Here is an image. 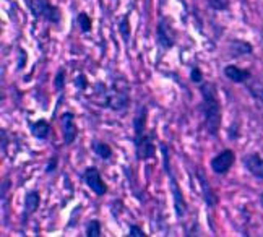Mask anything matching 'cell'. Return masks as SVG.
I'll list each match as a JSON object with an SVG mask.
<instances>
[{
    "mask_svg": "<svg viewBox=\"0 0 263 237\" xmlns=\"http://www.w3.org/2000/svg\"><path fill=\"white\" fill-rule=\"evenodd\" d=\"M200 95H201V114H203L205 129L211 137L219 135V129L222 123V107L218 96V88L211 81L200 83Z\"/></svg>",
    "mask_w": 263,
    "mask_h": 237,
    "instance_id": "obj_1",
    "label": "cell"
},
{
    "mask_svg": "<svg viewBox=\"0 0 263 237\" xmlns=\"http://www.w3.org/2000/svg\"><path fill=\"white\" fill-rule=\"evenodd\" d=\"M95 96L99 99V106L124 114L130 104V85L124 77H117L110 86L98 83L95 86Z\"/></svg>",
    "mask_w": 263,
    "mask_h": 237,
    "instance_id": "obj_2",
    "label": "cell"
},
{
    "mask_svg": "<svg viewBox=\"0 0 263 237\" xmlns=\"http://www.w3.org/2000/svg\"><path fill=\"white\" fill-rule=\"evenodd\" d=\"M159 150H161V154H163V168H164V172L167 176V180H169V189H171V197H173V202H174V211H176V216L177 220H182L185 218V214L189 211V207H187V202H185V197L184 193H182V189L180 185L174 176V171L171 168V159H169V148L164 141L159 143Z\"/></svg>",
    "mask_w": 263,
    "mask_h": 237,
    "instance_id": "obj_3",
    "label": "cell"
},
{
    "mask_svg": "<svg viewBox=\"0 0 263 237\" xmlns=\"http://www.w3.org/2000/svg\"><path fill=\"white\" fill-rule=\"evenodd\" d=\"M28 10L36 20H46L50 25H59L62 20V12L50 0H25Z\"/></svg>",
    "mask_w": 263,
    "mask_h": 237,
    "instance_id": "obj_4",
    "label": "cell"
},
{
    "mask_svg": "<svg viewBox=\"0 0 263 237\" xmlns=\"http://www.w3.org/2000/svg\"><path fill=\"white\" fill-rule=\"evenodd\" d=\"M177 43L176 28L171 22V18L161 16L156 25V44L161 50H171Z\"/></svg>",
    "mask_w": 263,
    "mask_h": 237,
    "instance_id": "obj_5",
    "label": "cell"
},
{
    "mask_svg": "<svg viewBox=\"0 0 263 237\" xmlns=\"http://www.w3.org/2000/svg\"><path fill=\"white\" fill-rule=\"evenodd\" d=\"M82 180L86 184V187L93 192L98 197H104L107 193V184L104 182L103 176H101V171L96 166H89L83 171L82 174Z\"/></svg>",
    "mask_w": 263,
    "mask_h": 237,
    "instance_id": "obj_6",
    "label": "cell"
},
{
    "mask_svg": "<svg viewBox=\"0 0 263 237\" xmlns=\"http://www.w3.org/2000/svg\"><path fill=\"white\" fill-rule=\"evenodd\" d=\"M236 162V153L234 150L226 148V150H221L219 153H216L213 158L210 161V168L215 174L218 176H226V174L231 171V168L234 166Z\"/></svg>",
    "mask_w": 263,
    "mask_h": 237,
    "instance_id": "obj_7",
    "label": "cell"
},
{
    "mask_svg": "<svg viewBox=\"0 0 263 237\" xmlns=\"http://www.w3.org/2000/svg\"><path fill=\"white\" fill-rule=\"evenodd\" d=\"M135 147V156L138 161H148L155 158L156 154V147H155V132H149L141 138L132 140Z\"/></svg>",
    "mask_w": 263,
    "mask_h": 237,
    "instance_id": "obj_8",
    "label": "cell"
},
{
    "mask_svg": "<svg viewBox=\"0 0 263 237\" xmlns=\"http://www.w3.org/2000/svg\"><path fill=\"white\" fill-rule=\"evenodd\" d=\"M60 125H62V140L67 147L73 145L78 137V125H77V116L73 112L65 111L60 116Z\"/></svg>",
    "mask_w": 263,
    "mask_h": 237,
    "instance_id": "obj_9",
    "label": "cell"
},
{
    "mask_svg": "<svg viewBox=\"0 0 263 237\" xmlns=\"http://www.w3.org/2000/svg\"><path fill=\"white\" fill-rule=\"evenodd\" d=\"M242 166L257 180H263V156L260 153H247L242 156Z\"/></svg>",
    "mask_w": 263,
    "mask_h": 237,
    "instance_id": "obj_10",
    "label": "cell"
},
{
    "mask_svg": "<svg viewBox=\"0 0 263 237\" xmlns=\"http://www.w3.org/2000/svg\"><path fill=\"white\" fill-rule=\"evenodd\" d=\"M146 122H148V107L145 104H138L134 120H132V129H134L132 140H137L146 135Z\"/></svg>",
    "mask_w": 263,
    "mask_h": 237,
    "instance_id": "obj_11",
    "label": "cell"
},
{
    "mask_svg": "<svg viewBox=\"0 0 263 237\" xmlns=\"http://www.w3.org/2000/svg\"><path fill=\"white\" fill-rule=\"evenodd\" d=\"M222 74L224 77L232 81V83H237V85H246L247 81L252 78V71L249 68H242L236 64H229L222 68Z\"/></svg>",
    "mask_w": 263,
    "mask_h": 237,
    "instance_id": "obj_12",
    "label": "cell"
},
{
    "mask_svg": "<svg viewBox=\"0 0 263 237\" xmlns=\"http://www.w3.org/2000/svg\"><path fill=\"white\" fill-rule=\"evenodd\" d=\"M197 179L200 182V189H201V195H203L205 205H206L208 208H215L216 205H218V195L213 192V189H211V185L206 180L203 171L197 169Z\"/></svg>",
    "mask_w": 263,
    "mask_h": 237,
    "instance_id": "obj_13",
    "label": "cell"
},
{
    "mask_svg": "<svg viewBox=\"0 0 263 237\" xmlns=\"http://www.w3.org/2000/svg\"><path fill=\"white\" fill-rule=\"evenodd\" d=\"M29 132L36 140L46 141L50 137V132H52V127L46 119H39L34 122H29Z\"/></svg>",
    "mask_w": 263,
    "mask_h": 237,
    "instance_id": "obj_14",
    "label": "cell"
},
{
    "mask_svg": "<svg viewBox=\"0 0 263 237\" xmlns=\"http://www.w3.org/2000/svg\"><path fill=\"white\" fill-rule=\"evenodd\" d=\"M254 52V47L249 43V41L244 39H231L229 41V56L231 57H244V56H250Z\"/></svg>",
    "mask_w": 263,
    "mask_h": 237,
    "instance_id": "obj_15",
    "label": "cell"
},
{
    "mask_svg": "<svg viewBox=\"0 0 263 237\" xmlns=\"http://www.w3.org/2000/svg\"><path fill=\"white\" fill-rule=\"evenodd\" d=\"M39 207H41V195H39L37 190H28L26 195H25V216H23V220L26 218L28 220V216H31L34 214Z\"/></svg>",
    "mask_w": 263,
    "mask_h": 237,
    "instance_id": "obj_16",
    "label": "cell"
},
{
    "mask_svg": "<svg viewBox=\"0 0 263 237\" xmlns=\"http://www.w3.org/2000/svg\"><path fill=\"white\" fill-rule=\"evenodd\" d=\"M91 151H93L98 158H101L103 161H109L112 158V148H110L109 143L103 141V140H98V138H93L91 140Z\"/></svg>",
    "mask_w": 263,
    "mask_h": 237,
    "instance_id": "obj_17",
    "label": "cell"
},
{
    "mask_svg": "<svg viewBox=\"0 0 263 237\" xmlns=\"http://www.w3.org/2000/svg\"><path fill=\"white\" fill-rule=\"evenodd\" d=\"M246 88L252 98H254L257 102H260V104H263V81L252 77L246 83Z\"/></svg>",
    "mask_w": 263,
    "mask_h": 237,
    "instance_id": "obj_18",
    "label": "cell"
},
{
    "mask_svg": "<svg viewBox=\"0 0 263 237\" xmlns=\"http://www.w3.org/2000/svg\"><path fill=\"white\" fill-rule=\"evenodd\" d=\"M128 16H130V13H124L122 16L117 20V31H119V34H120V38H122V41H124L125 44H128L130 34H132Z\"/></svg>",
    "mask_w": 263,
    "mask_h": 237,
    "instance_id": "obj_19",
    "label": "cell"
},
{
    "mask_svg": "<svg viewBox=\"0 0 263 237\" xmlns=\"http://www.w3.org/2000/svg\"><path fill=\"white\" fill-rule=\"evenodd\" d=\"M77 23H78V28H80V31H82L83 34H88L89 31L93 29V20H91V16L86 12H80L78 13Z\"/></svg>",
    "mask_w": 263,
    "mask_h": 237,
    "instance_id": "obj_20",
    "label": "cell"
},
{
    "mask_svg": "<svg viewBox=\"0 0 263 237\" xmlns=\"http://www.w3.org/2000/svg\"><path fill=\"white\" fill-rule=\"evenodd\" d=\"M85 234L86 237H101L103 235V226H101L99 220H91L86 223L85 228Z\"/></svg>",
    "mask_w": 263,
    "mask_h": 237,
    "instance_id": "obj_21",
    "label": "cell"
},
{
    "mask_svg": "<svg viewBox=\"0 0 263 237\" xmlns=\"http://www.w3.org/2000/svg\"><path fill=\"white\" fill-rule=\"evenodd\" d=\"M65 80H67V71H65V68H59L55 77H54V83H52L54 85V89L57 93H62L65 89Z\"/></svg>",
    "mask_w": 263,
    "mask_h": 237,
    "instance_id": "obj_22",
    "label": "cell"
},
{
    "mask_svg": "<svg viewBox=\"0 0 263 237\" xmlns=\"http://www.w3.org/2000/svg\"><path fill=\"white\" fill-rule=\"evenodd\" d=\"M208 5L215 12H228L231 7V0H208Z\"/></svg>",
    "mask_w": 263,
    "mask_h": 237,
    "instance_id": "obj_23",
    "label": "cell"
},
{
    "mask_svg": "<svg viewBox=\"0 0 263 237\" xmlns=\"http://www.w3.org/2000/svg\"><path fill=\"white\" fill-rule=\"evenodd\" d=\"M190 81L192 83H195V85H200V83H203V71H201V68L198 65H194L190 68Z\"/></svg>",
    "mask_w": 263,
    "mask_h": 237,
    "instance_id": "obj_24",
    "label": "cell"
},
{
    "mask_svg": "<svg viewBox=\"0 0 263 237\" xmlns=\"http://www.w3.org/2000/svg\"><path fill=\"white\" fill-rule=\"evenodd\" d=\"M73 85L78 91H86L89 88V81L88 78L85 77V74H78L73 80Z\"/></svg>",
    "mask_w": 263,
    "mask_h": 237,
    "instance_id": "obj_25",
    "label": "cell"
},
{
    "mask_svg": "<svg viewBox=\"0 0 263 237\" xmlns=\"http://www.w3.org/2000/svg\"><path fill=\"white\" fill-rule=\"evenodd\" d=\"M26 62H28V54L26 50L18 47V64H16V70H23L26 67Z\"/></svg>",
    "mask_w": 263,
    "mask_h": 237,
    "instance_id": "obj_26",
    "label": "cell"
},
{
    "mask_svg": "<svg viewBox=\"0 0 263 237\" xmlns=\"http://www.w3.org/2000/svg\"><path fill=\"white\" fill-rule=\"evenodd\" d=\"M57 166H59V156H57V154H54L52 158H49V161H47V164H46L44 172H46V174H52V172L57 171Z\"/></svg>",
    "mask_w": 263,
    "mask_h": 237,
    "instance_id": "obj_27",
    "label": "cell"
},
{
    "mask_svg": "<svg viewBox=\"0 0 263 237\" xmlns=\"http://www.w3.org/2000/svg\"><path fill=\"white\" fill-rule=\"evenodd\" d=\"M128 235H130V237H146V232H145L143 229H141L138 224H130Z\"/></svg>",
    "mask_w": 263,
    "mask_h": 237,
    "instance_id": "obj_28",
    "label": "cell"
},
{
    "mask_svg": "<svg viewBox=\"0 0 263 237\" xmlns=\"http://www.w3.org/2000/svg\"><path fill=\"white\" fill-rule=\"evenodd\" d=\"M0 141H2V145H0V150H2V154L5 156V154H7V148H8V135H7V130L5 129L0 130Z\"/></svg>",
    "mask_w": 263,
    "mask_h": 237,
    "instance_id": "obj_29",
    "label": "cell"
},
{
    "mask_svg": "<svg viewBox=\"0 0 263 237\" xmlns=\"http://www.w3.org/2000/svg\"><path fill=\"white\" fill-rule=\"evenodd\" d=\"M258 203H260V207L263 208V192L260 193V197H258Z\"/></svg>",
    "mask_w": 263,
    "mask_h": 237,
    "instance_id": "obj_30",
    "label": "cell"
}]
</instances>
